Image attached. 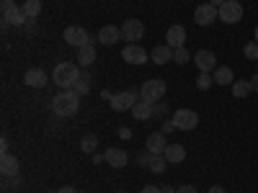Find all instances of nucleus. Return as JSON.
Listing matches in <instances>:
<instances>
[{"label":"nucleus","instance_id":"f257e3e1","mask_svg":"<svg viewBox=\"0 0 258 193\" xmlns=\"http://www.w3.org/2000/svg\"><path fill=\"white\" fill-rule=\"evenodd\" d=\"M52 109H54V114H57V116L70 119V116H75V114H78V109H80V95H78L75 90H62V93H57V95H54Z\"/></svg>","mask_w":258,"mask_h":193},{"label":"nucleus","instance_id":"f03ea898","mask_svg":"<svg viewBox=\"0 0 258 193\" xmlns=\"http://www.w3.org/2000/svg\"><path fill=\"white\" fill-rule=\"evenodd\" d=\"M78 77H80V72H78V64L75 62H59L57 67H54V72H52V80L59 85L62 90H73Z\"/></svg>","mask_w":258,"mask_h":193},{"label":"nucleus","instance_id":"7ed1b4c3","mask_svg":"<svg viewBox=\"0 0 258 193\" xmlns=\"http://www.w3.org/2000/svg\"><path fill=\"white\" fill-rule=\"evenodd\" d=\"M62 39L68 41L70 47H75V49H80V47H88V44H93L91 34L85 31L83 26H68V29H64V34H62Z\"/></svg>","mask_w":258,"mask_h":193},{"label":"nucleus","instance_id":"20e7f679","mask_svg":"<svg viewBox=\"0 0 258 193\" xmlns=\"http://www.w3.org/2000/svg\"><path fill=\"white\" fill-rule=\"evenodd\" d=\"M165 95V82L163 80H147L140 90V98L147 103H160V98Z\"/></svg>","mask_w":258,"mask_h":193},{"label":"nucleus","instance_id":"39448f33","mask_svg":"<svg viewBox=\"0 0 258 193\" xmlns=\"http://www.w3.org/2000/svg\"><path fill=\"white\" fill-rule=\"evenodd\" d=\"M145 36V26H142V21L137 18H129L121 24V39L126 41V44H137V41Z\"/></svg>","mask_w":258,"mask_h":193},{"label":"nucleus","instance_id":"423d86ee","mask_svg":"<svg viewBox=\"0 0 258 193\" xmlns=\"http://www.w3.org/2000/svg\"><path fill=\"white\" fill-rule=\"evenodd\" d=\"M217 11H220L222 24H238V21L243 18V6L238 3V0H225Z\"/></svg>","mask_w":258,"mask_h":193},{"label":"nucleus","instance_id":"0eeeda50","mask_svg":"<svg viewBox=\"0 0 258 193\" xmlns=\"http://www.w3.org/2000/svg\"><path fill=\"white\" fill-rule=\"evenodd\" d=\"M173 124H176V129H181V132H191V129L199 126V114L191 111V109H181V111H176Z\"/></svg>","mask_w":258,"mask_h":193},{"label":"nucleus","instance_id":"6e6552de","mask_svg":"<svg viewBox=\"0 0 258 193\" xmlns=\"http://www.w3.org/2000/svg\"><path fill=\"white\" fill-rule=\"evenodd\" d=\"M140 101V95L135 93V90H124V93H116L109 103H111V109L116 111V114H121V111H132V106Z\"/></svg>","mask_w":258,"mask_h":193},{"label":"nucleus","instance_id":"1a4fd4ad","mask_svg":"<svg viewBox=\"0 0 258 193\" xmlns=\"http://www.w3.org/2000/svg\"><path fill=\"white\" fill-rule=\"evenodd\" d=\"M217 18H220V11L214 8L212 3H202L197 11H194V21H197L199 26H212Z\"/></svg>","mask_w":258,"mask_h":193},{"label":"nucleus","instance_id":"9d476101","mask_svg":"<svg viewBox=\"0 0 258 193\" xmlns=\"http://www.w3.org/2000/svg\"><path fill=\"white\" fill-rule=\"evenodd\" d=\"M121 59L129 62V64H145V62L150 59V54H147L140 44H126V47L121 49Z\"/></svg>","mask_w":258,"mask_h":193},{"label":"nucleus","instance_id":"9b49d317","mask_svg":"<svg viewBox=\"0 0 258 193\" xmlns=\"http://www.w3.org/2000/svg\"><path fill=\"white\" fill-rule=\"evenodd\" d=\"M194 62H197L199 72H214L217 70V57H214L209 49H199L197 54H194Z\"/></svg>","mask_w":258,"mask_h":193},{"label":"nucleus","instance_id":"f8f14e48","mask_svg":"<svg viewBox=\"0 0 258 193\" xmlns=\"http://www.w3.org/2000/svg\"><path fill=\"white\" fill-rule=\"evenodd\" d=\"M183 41H186V29L183 26H170L168 29V34H165V44L170 47V49H181L183 47Z\"/></svg>","mask_w":258,"mask_h":193},{"label":"nucleus","instance_id":"ddd939ff","mask_svg":"<svg viewBox=\"0 0 258 193\" xmlns=\"http://www.w3.org/2000/svg\"><path fill=\"white\" fill-rule=\"evenodd\" d=\"M119 39H121V29H119V26H111V24H109V26H103V29L98 31V41H101L103 47H114Z\"/></svg>","mask_w":258,"mask_h":193},{"label":"nucleus","instance_id":"4468645a","mask_svg":"<svg viewBox=\"0 0 258 193\" xmlns=\"http://www.w3.org/2000/svg\"><path fill=\"white\" fill-rule=\"evenodd\" d=\"M24 82L29 85V88H44V85L49 82V77H47V72H44V70L34 67V70H29V72L24 75Z\"/></svg>","mask_w":258,"mask_h":193},{"label":"nucleus","instance_id":"2eb2a0df","mask_svg":"<svg viewBox=\"0 0 258 193\" xmlns=\"http://www.w3.org/2000/svg\"><path fill=\"white\" fill-rule=\"evenodd\" d=\"M103 157H106V162H109L111 167H124L126 162H129V155L124 152V149H116V147H111V149H106L103 152Z\"/></svg>","mask_w":258,"mask_h":193},{"label":"nucleus","instance_id":"dca6fc26","mask_svg":"<svg viewBox=\"0 0 258 193\" xmlns=\"http://www.w3.org/2000/svg\"><path fill=\"white\" fill-rule=\"evenodd\" d=\"M165 147H168V142H165V134H163V132H153V134L147 137V152L163 155Z\"/></svg>","mask_w":258,"mask_h":193},{"label":"nucleus","instance_id":"f3484780","mask_svg":"<svg viewBox=\"0 0 258 193\" xmlns=\"http://www.w3.org/2000/svg\"><path fill=\"white\" fill-rule=\"evenodd\" d=\"M0 173H3V178L18 175V160H16V155H11V152L0 155Z\"/></svg>","mask_w":258,"mask_h":193},{"label":"nucleus","instance_id":"a211bd4d","mask_svg":"<svg viewBox=\"0 0 258 193\" xmlns=\"http://www.w3.org/2000/svg\"><path fill=\"white\" fill-rule=\"evenodd\" d=\"M132 116L137 119V121H150L153 119V103H147V101H137L135 106H132Z\"/></svg>","mask_w":258,"mask_h":193},{"label":"nucleus","instance_id":"6ab92c4d","mask_svg":"<svg viewBox=\"0 0 258 193\" xmlns=\"http://www.w3.org/2000/svg\"><path fill=\"white\" fill-rule=\"evenodd\" d=\"M26 21H29V18H26L24 8H13V11L3 13V26H24Z\"/></svg>","mask_w":258,"mask_h":193},{"label":"nucleus","instance_id":"aec40b11","mask_svg":"<svg viewBox=\"0 0 258 193\" xmlns=\"http://www.w3.org/2000/svg\"><path fill=\"white\" fill-rule=\"evenodd\" d=\"M163 157L168 160V162H173V165H178V162H183L186 160V149L181 147V144H168L165 147V152H163Z\"/></svg>","mask_w":258,"mask_h":193},{"label":"nucleus","instance_id":"412c9836","mask_svg":"<svg viewBox=\"0 0 258 193\" xmlns=\"http://www.w3.org/2000/svg\"><path fill=\"white\" fill-rule=\"evenodd\" d=\"M150 59H153L155 64H165V62L173 59V49H170L168 44L165 47H155L153 52H150Z\"/></svg>","mask_w":258,"mask_h":193},{"label":"nucleus","instance_id":"4be33fe9","mask_svg":"<svg viewBox=\"0 0 258 193\" xmlns=\"http://www.w3.org/2000/svg\"><path fill=\"white\" fill-rule=\"evenodd\" d=\"M91 85H93V77H91V72H80V77H78V82H75V93L83 98V95H88L91 93Z\"/></svg>","mask_w":258,"mask_h":193},{"label":"nucleus","instance_id":"5701e85b","mask_svg":"<svg viewBox=\"0 0 258 193\" xmlns=\"http://www.w3.org/2000/svg\"><path fill=\"white\" fill-rule=\"evenodd\" d=\"M93 59H96V47H93V44L80 47V49H78V64L88 67V64H93Z\"/></svg>","mask_w":258,"mask_h":193},{"label":"nucleus","instance_id":"b1692460","mask_svg":"<svg viewBox=\"0 0 258 193\" xmlns=\"http://www.w3.org/2000/svg\"><path fill=\"white\" fill-rule=\"evenodd\" d=\"M212 77H214V82H217V85H232L235 82V75H232L230 67H217V70L212 72Z\"/></svg>","mask_w":258,"mask_h":193},{"label":"nucleus","instance_id":"393cba45","mask_svg":"<svg viewBox=\"0 0 258 193\" xmlns=\"http://www.w3.org/2000/svg\"><path fill=\"white\" fill-rule=\"evenodd\" d=\"M230 88H232V95H235V98H248L250 90H253V85H250L248 80H235Z\"/></svg>","mask_w":258,"mask_h":193},{"label":"nucleus","instance_id":"a878e982","mask_svg":"<svg viewBox=\"0 0 258 193\" xmlns=\"http://www.w3.org/2000/svg\"><path fill=\"white\" fill-rule=\"evenodd\" d=\"M80 149H83V152H96V149H98V137L96 134H85L80 139Z\"/></svg>","mask_w":258,"mask_h":193},{"label":"nucleus","instance_id":"bb28decb","mask_svg":"<svg viewBox=\"0 0 258 193\" xmlns=\"http://www.w3.org/2000/svg\"><path fill=\"white\" fill-rule=\"evenodd\" d=\"M24 13H26V18H36L39 13H41V0H26L24 6Z\"/></svg>","mask_w":258,"mask_h":193},{"label":"nucleus","instance_id":"cd10ccee","mask_svg":"<svg viewBox=\"0 0 258 193\" xmlns=\"http://www.w3.org/2000/svg\"><path fill=\"white\" fill-rule=\"evenodd\" d=\"M165 167H168V160H165L163 155H153V162H150L147 170H150V173H158V175H160V173H165Z\"/></svg>","mask_w":258,"mask_h":193},{"label":"nucleus","instance_id":"c85d7f7f","mask_svg":"<svg viewBox=\"0 0 258 193\" xmlns=\"http://www.w3.org/2000/svg\"><path fill=\"white\" fill-rule=\"evenodd\" d=\"M212 82H214V77H212L209 72H199V77H197V88H199V90H207Z\"/></svg>","mask_w":258,"mask_h":193},{"label":"nucleus","instance_id":"c756f323","mask_svg":"<svg viewBox=\"0 0 258 193\" xmlns=\"http://www.w3.org/2000/svg\"><path fill=\"white\" fill-rule=\"evenodd\" d=\"M188 59H191V54H188L183 47H181V49H173V62H176V64H186Z\"/></svg>","mask_w":258,"mask_h":193},{"label":"nucleus","instance_id":"7c9ffc66","mask_svg":"<svg viewBox=\"0 0 258 193\" xmlns=\"http://www.w3.org/2000/svg\"><path fill=\"white\" fill-rule=\"evenodd\" d=\"M243 54H245L248 59H258V41H250V44H245V47H243Z\"/></svg>","mask_w":258,"mask_h":193},{"label":"nucleus","instance_id":"2f4dec72","mask_svg":"<svg viewBox=\"0 0 258 193\" xmlns=\"http://www.w3.org/2000/svg\"><path fill=\"white\" fill-rule=\"evenodd\" d=\"M168 114V106L160 101V103H153V119H163Z\"/></svg>","mask_w":258,"mask_h":193},{"label":"nucleus","instance_id":"473e14b6","mask_svg":"<svg viewBox=\"0 0 258 193\" xmlns=\"http://www.w3.org/2000/svg\"><path fill=\"white\" fill-rule=\"evenodd\" d=\"M137 162H140V167H150V162H153V152H142L137 157Z\"/></svg>","mask_w":258,"mask_h":193},{"label":"nucleus","instance_id":"72a5a7b5","mask_svg":"<svg viewBox=\"0 0 258 193\" xmlns=\"http://www.w3.org/2000/svg\"><path fill=\"white\" fill-rule=\"evenodd\" d=\"M163 134H170V132H176V124L173 121H163V129H160Z\"/></svg>","mask_w":258,"mask_h":193},{"label":"nucleus","instance_id":"f704fd0d","mask_svg":"<svg viewBox=\"0 0 258 193\" xmlns=\"http://www.w3.org/2000/svg\"><path fill=\"white\" fill-rule=\"evenodd\" d=\"M176 193H197V188H194V185H178Z\"/></svg>","mask_w":258,"mask_h":193},{"label":"nucleus","instance_id":"c9c22d12","mask_svg":"<svg viewBox=\"0 0 258 193\" xmlns=\"http://www.w3.org/2000/svg\"><path fill=\"white\" fill-rule=\"evenodd\" d=\"M0 6H3V13H8V11H13V8H16V3H13V0H3Z\"/></svg>","mask_w":258,"mask_h":193},{"label":"nucleus","instance_id":"e433bc0d","mask_svg":"<svg viewBox=\"0 0 258 193\" xmlns=\"http://www.w3.org/2000/svg\"><path fill=\"white\" fill-rule=\"evenodd\" d=\"M142 193H160V188H158V185H145Z\"/></svg>","mask_w":258,"mask_h":193},{"label":"nucleus","instance_id":"4c0bfd02","mask_svg":"<svg viewBox=\"0 0 258 193\" xmlns=\"http://www.w3.org/2000/svg\"><path fill=\"white\" fill-rule=\"evenodd\" d=\"M8 152V139H0V155Z\"/></svg>","mask_w":258,"mask_h":193},{"label":"nucleus","instance_id":"58836bf2","mask_svg":"<svg viewBox=\"0 0 258 193\" xmlns=\"http://www.w3.org/2000/svg\"><path fill=\"white\" fill-rule=\"evenodd\" d=\"M57 193H78V190H75V188H73V185H62V188H59V190H57Z\"/></svg>","mask_w":258,"mask_h":193},{"label":"nucleus","instance_id":"ea45409f","mask_svg":"<svg viewBox=\"0 0 258 193\" xmlns=\"http://www.w3.org/2000/svg\"><path fill=\"white\" fill-rule=\"evenodd\" d=\"M119 134H121L124 139H129V137H132V132H129V129H126V126H121V129H119Z\"/></svg>","mask_w":258,"mask_h":193},{"label":"nucleus","instance_id":"a19ab883","mask_svg":"<svg viewBox=\"0 0 258 193\" xmlns=\"http://www.w3.org/2000/svg\"><path fill=\"white\" fill-rule=\"evenodd\" d=\"M209 193H225V188H222V185H212Z\"/></svg>","mask_w":258,"mask_h":193},{"label":"nucleus","instance_id":"79ce46f5","mask_svg":"<svg viewBox=\"0 0 258 193\" xmlns=\"http://www.w3.org/2000/svg\"><path fill=\"white\" fill-rule=\"evenodd\" d=\"M250 85H253V90H255V93H258V72H255V75H253V80H250Z\"/></svg>","mask_w":258,"mask_h":193},{"label":"nucleus","instance_id":"37998d69","mask_svg":"<svg viewBox=\"0 0 258 193\" xmlns=\"http://www.w3.org/2000/svg\"><path fill=\"white\" fill-rule=\"evenodd\" d=\"M93 162L101 165V162H106V157H103V155H93Z\"/></svg>","mask_w":258,"mask_h":193},{"label":"nucleus","instance_id":"c03bdc74","mask_svg":"<svg viewBox=\"0 0 258 193\" xmlns=\"http://www.w3.org/2000/svg\"><path fill=\"white\" fill-rule=\"evenodd\" d=\"M160 193H176V188H170V185H163V188H160Z\"/></svg>","mask_w":258,"mask_h":193},{"label":"nucleus","instance_id":"a18cd8bd","mask_svg":"<svg viewBox=\"0 0 258 193\" xmlns=\"http://www.w3.org/2000/svg\"><path fill=\"white\" fill-rule=\"evenodd\" d=\"M209 3H212V6H214V8H220V6H222V3H225V0H209Z\"/></svg>","mask_w":258,"mask_h":193},{"label":"nucleus","instance_id":"49530a36","mask_svg":"<svg viewBox=\"0 0 258 193\" xmlns=\"http://www.w3.org/2000/svg\"><path fill=\"white\" fill-rule=\"evenodd\" d=\"M255 41H258V26H255Z\"/></svg>","mask_w":258,"mask_h":193},{"label":"nucleus","instance_id":"de8ad7c7","mask_svg":"<svg viewBox=\"0 0 258 193\" xmlns=\"http://www.w3.org/2000/svg\"><path fill=\"white\" fill-rule=\"evenodd\" d=\"M119 193H126V190H119Z\"/></svg>","mask_w":258,"mask_h":193}]
</instances>
